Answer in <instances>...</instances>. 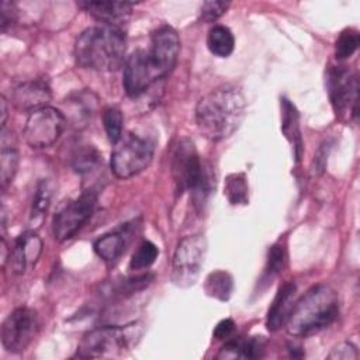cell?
Masks as SVG:
<instances>
[{"label":"cell","instance_id":"cell-1","mask_svg":"<svg viewBox=\"0 0 360 360\" xmlns=\"http://www.w3.org/2000/svg\"><path fill=\"white\" fill-rule=\"evenodd\" d=\"M245 97L233 86H221L202 96L195 107V122L210 141H224L239 127L245 115Z\"/></svg>","mask_w":360,"mask_h":360},{"label":"cell","instance_id":"cell-2","mask_svg":"<svg viewBox=\"0 0 360 360\" xmlns=\"http://www.w3.org/2000/svg\"><path fill=\"white\" fill-rule=\"evenodd\" d=\"M127 38L122 28L96 25L86 28L75 42L77 66L97 72H112L124 63Z\"/></svg>","mask_w":360,"mask_h":360},{"label":"cell","instance_id":"cell-3","mask_svg":"<svg viewBox=\"0 0 360 360\" xmlns=\"http://www.w3.org/2000/svg\"><path fill=\"white\" fill-rule=\"evenodd\" d=\"M339 315L336 292L326 284L309 288L292 307L285 323L294 338H308L328 328Z\"/></svg>","mask_w":360,"mask_h":360},{"label":"cell","instance_id":"cell-4","mask_svg":"<svg viewBox=\"0 0 360 360\" xmlns=\"http://www.w3.org/2000/svg\"><path fill=\"white\" fill-rule=\"evenodd\" d=\"M172 174L176 184V190L181 194L190 191L198 202H202L214 187V177L207 167L193 143L191 139L183 138L176 145L172 162Z\"/></svg>","mask_w":360,"mask_h":360},{"label":"cell","instance_id":"cell-5","mask_svg":"<svg viewBox=\"0 0 360 360\" xmlns=\"http://www.w3.org/2000/svg\"><path fill=\"white\" fill-rule=\"evenodd\" d=\"M142 325L132 322L125 326H100L83 335L79 345L80 357L104 359L124 356L142 336Z\"/></svg>","mask_w":360,"mask_h":360},{"label":"cell","instance_id":"cell-6","mask_svg":"<svg viewBox=\"0 0 360 360\" xmlns=\"http://www.w3.org/2000/svg\"><path fill=\"white\" fill-rule=\"evenodd\" d=\"M153 143L136 134L124 135L114 146L110 167L115 177L129 179L143 172L153 159Z\"/></svg>","mask_w":360,"mask_h":360},{"label":"cell","instance_id":"cell-7","mask_svg":"<svg viewBox=\"0 0 360 360\" xmlns=\"http://www.w3.org/2000/svg\"><path fill=\"white\" fill-rule=\"evenodd\" d=\"M207 252V240L202 235L183 238L174 250L172 260V280L179 287H190L195 283Z\"/></svg>","mask_w":360,"mask_h":360},{"label":"cell","instance_id":"cell-8","mask_svg":"<svg viewBox=\"0 0 360 360\" xmlns=\"http://www.w3.org/2000/svg\"><path fill=\"white\" fill-rule=\"evenodd\" d=\"M97 191L94 188L84 190L79 197L68 201L52 219V233L58 242H65L76 235V232L89 221L96 204Z\"/></svg>","mask_w":360,"mask_h":360},{"label":"cell","instance_id":"cell-9","mask_svg":"<svg viewBox=\"0 0 360 360\" xmlns=\"http://www.w3.org/2000/svg\"><path fill=\"white\" fill-rule=\"evenodd\" d=\"M65 127V115L59 110L46 105L30 112L22 135L31 148L42 149L52 146L60 138Z\"/></svg>","mask_w":360,"mask_h":360},{"label":"cell","instance_id":"cell-10","mask_svg":"<svg viewBox=\"0 0 360 360\" xmlns=\"http://www.w3.org/2000/svg\"><path fill=\"white\" fill-rule=\"evenodd\" d=\"M39 330L37 311L20 307L11 311L1 323V345L10 353L24 352Z\"/></svg>","mask_w":360,"mask_h":360},{"label":"cell","instance_id":"cell-11","mask_svg":"<svg viewBox=\"0 0 360 360\" xmlns=\"http://www.w3.org/2000/svg\"><path fill=\"white\" fill-rule=\"evenodd\" d=\"M180 52V38L174 28L163 25L150 38V45L145 51L146 62L156 80L167 76L176 66Z\"/></svg>","mask_w":360,"mask_h":360},{"label":"cell","instance_id":"cell-12","mask_svg":"<svg viewBox=\"0 0 360 360\" xmlns=\"http://www.w3.org/2000/svg\"><path fill=\"white\" fill-rule=\"evenodd\" d=\"M326 87L330 104L336 115H357L359 79L354 72L346 66H330L326 73Z\"/></svg>","mask_w":360,"mask_h":360},{"label":"cell","instance_id":"cell-13","mask_svg":"<svg viewBox=\"0 0 360 360\" xmlns=\"http://www.w3.org/2000/svg\"><path fill=\"white\" fill-rule=\"evenodd\" d=\"M155 82L156 80L145 59V49L134 51L124 62L122 86L125 93L129 97H138Z\"/></svg>","mask_w":360,"mask_h":360},{"label":"cell","instance_id":"cell-14","mask_svg":"<svg viewBox=\"0 0 360 360\" xmlns=\"http://www.w3.org/2000/svg\"><path fill=\"white\" fill-rule=\"evenodd\" d=\"M42 239L34 231L22 232L14 242L10 250L8 262L13 273L24 274L27 270L32 269L42 253Z\"/></svg>","mask_w":360,"mask_h":360},{"label":"cell","instance_id":"cell-15","mask_svg":"<svg viewBox=\"0 0 360 360\" xmlns=\"http://www.w3.org/2000/svg\"><path fill=\"white\" fill-rule=\"evenodd\" d=\"M52 93L46 80L32 79L20 83L13 91V104L20 111L32 112L44 108L51 101Z\"/></svg>","mask_w":360,"mask_h":360},{"label":"cell","instance_id":"cell-16","mask_svg":"<svg viewBox=\"0 0 360 360\" xmlns=\"http://www.w3.org/2000/svg\"><path fill=\"white\" fill-rule=\"evenodd\" d=\"M79 6L87 11L94 20L103 22V25H112L122 28L128 17L132 13V3L128 1H80Z\"/></svg>","mask_w":360,"mask_h":360},{"label":"cell","instance_id":"cell-17","mask_svg":"<svg viewBox=\"0 0 360 360\" xmlns=\"http://www.w3.org/2000/svg\"><path fill=\"white\" fill-rule=\"evenodd\" d=\"M295 292H297V285L292 281L284 283L278 288V291L273 300V304L269 308L267 319H266V326L270 332H276L287 323L288 316L295 304V301H294Z\"/></svg>","mask_w":360,"mask_h":360},{"label":"cell","instance_id":"cell-18","mask_svg":"<svg viewBox=\"0 0 360 360\" xmlns=\"http://www.w3.org/2000/svg\"><path fill=\"white\" fill-rule=\"evenodd\" d=\"M264 339L262 336L238 338L228 340L217 354V359H259L264 352Z\"/></svg>","mask_w":360,"mask_h":360},{"label":"cell","instance_id":"cell-19","mask_svg":"<svg viewBox=\"0 0 360 360\" xmlns=\"http://www.w3.org/2000/svg\"><path fill=\"white\" fill-rule=\"evenodd\" d=\"M1 153H0V179L1 188H6L14 179L18 169V149L11 131L1 128Z\"/></svg>","mask_w":360,"mask_h":360},{"label":"cell","instance_id":"cell-20","mask_svg":"<svg viewBox=\"0 0 360 360\" xmlns=\"http://www.w3.org/2000/svg\"><path fill=\"white\" fill-rule=\"evenodd\" d=\"M128 245V232L125 229H118L108 232L98 239H96L93 248L96 255L105 263L117 262L125 252Z\"/></svg>","mask_w":360,"mask_h":360},{"label":"cell","instance_id":"cell-21","mask_svg":"<svg viewBox=\"0 0 360 360\" xmlns=\"http://www.w3.org/2000/svg\"><path fill=\"white\" fill-rule=\"evenodd\" d=\"M207 46L210 52L219 58H228L235 48V38L225 25H214L207 35Z\"/></svg>","mask_w":360,"mask_h":360},{"label":"cell","instance_id":"cell-22","mask_svg":"<svg viewBox=\"0 0 360 360\" xmlns=\"http://www.w3.org/2000/svg\"><path fill=\"white\" fill-rule=\"evenodd\" d=\"M281 114H283V124L281 129L288 141L295 148V156L300 159L301 152V135H300V125H298V112L287 98H281Z\"/></svg>","mask_w":360,"mask_h":360},{"label":"cell","instance_id":"cell-23","mask_svg":"<svg viewBox=\"0 0 360 360\" xmlns=\"http://www.w3.org/2000/svg\"><path fill=\"white\" fill-rule=\"evenodd\" d=\"M53 187L52 183L48 179H41L37 186L31 201V210H30V219L31 221H41L45 212L48 211L51 205Z\"/></svg>","mask_w":360,"mask_h":360},{"label":"cell","instance_id":"cell-24","mask_svg":"<svg viewBox=\"0 0 360 360\" xmlns=\"http://www.w3.org/2000/svg\"><path fill=\"white\" fill-rule=\"evenodd\" d=\"M101 163L100 152L91 145L77 148L72 155V167L79 174H89Z\"/></svg>","mask_w":360,"mask_h":360},{"label":"cell","instance_id":"cell-25","mask_svg":"<svg viewBox=\"0 0 360 360\" xmlns=\"http://www.w3.org/2000/svg\"><path fill=\"white\" fill-rule=\"evenodd\" d=\"M233 281L226 271H214L205 280V291L210 297L226 301L231 297Z\"/></svg>","mask_w":360,"mask_h":360},{"label":"cell","instance_id":"cell-26","mask_svg":"<svg viewBox=\"0 0 360 360\" xmlns=\"http://www.w3.org/2000/svg\"><path fill=\"white\" fill-rule=\"evenodd\" d=\"M224 194L233 205L248 204V183L243 173H232L226 177Z\"/></svg>","mask_w":360,"mask_h":360},{"label":"cell","instance_id":"cell-27","mask_svg":"<svg viewBox=\"0 0 360 360\" xmlns=\"http://www.w3.org/2000/svg\"><path fill=\"white\" fill-rule=\"evenodd\" d=\"M159 255L158 246L150 240H143L138 249L134 252L131 260H129V269L131 270H142L152 266Z\"/></svg>","mask_w":360,"mask_h":360},{"label":"cell","instance_id":"cell-28","mask_svg":"<svg viewBox=\"0 0 360 360\" xmlns=\"http://www.w3.org/2000/svg\"><path fill=\"white\" fill-rule=\"evenodd\" d=\"M360 35L353 28H346L340 32L335 44V55L338 59H347L350 58L359 48Z\"/></svg>","mask_w":360,"mask_h":360},{"label":"cell","instance_id":"cell-29","mask_svg":"<svg viewBox=\"0 0 360 360\" xmlns=\"http://www.w3.org/2000/svg\"><path fill=\"white\" fill-rule=\"evenodd\" d=\"M122 122H124L122 112L118 108L110 107L104 111L103 124H104L107 138L112 145H115L122 138Z\"/></svg>","mask_w":360,"mask_h":360},{"label":"cell","instance_id":"cell-30","mask_svg":"<svg viewBox=\"0 0 360 360\" xmlns=\"http://www.w3.org/2000/svg\"><path fill=\"white\" fill-rule=\"evenodd\" d=\"M285 264V252L281 245H273L269 249L267 255V266H266V276L274 277L277 273H280L284 269Z\"/></svg>","mask_w":360,"mask_h":360},{"label":"cell","instance_id":"cell-31","mask_svg":"<svg viewBox=\"0 0 360 360\" xmlns=\"http://www.w3.org/2000/svg\"><path fill=\"white\" fill-rule=\"evenodd\" d=\"M229 4V1H204L200 10V17L205 22H212L226 13Z\"/></svg>","mask_w":360,"mask_h":360},{"label":"cell","instance_id":"cell-32","mask_svg":"<svg viewBox=\"0 0 360 360\" xmlns=\"http://www.w3.org/2000/svg\"><path fill=\"white\" fill-rule=\"evenodd\" d=\"M357 357H359L357 349L350 342H342L336 345L328 354V359H335V360H354Z\"/></svg>","mask_w":360,"mask_h":360},{"label":"cell","instance_id":"cell-33","mask_svg":"<svg viewBox=\"0 0 360 360\" xmlns=\"http://www.w3.org/2000/svg\"><path fill=\"white\" fill-rule=\"evenodd\" d=\"M15 14H17V10H15V6L10 1H1L0 4V27H1V31H6L8 25H11V22L15 20Z\"/></svg>","mask_w":360,"mask_h":360},{"label":"cell","instance_id":"cell-34","mask_svg":"<svg viewBox=\"0 0 360 360\" xmlns=\"http://www.w3.org/2000/svg\"><path fill=\"white\" fill-rule=\"evenodd\" d=\"M235 329V322L231 318L222 319L214 329V338L215 339H226L231 336V333Z\"/></svg>","mask_w":360,"mask_h":360},{"label":"cell","instance_id":"cell-35","mask_svg":"<svg viewBox=\"0 0 360 360\" xmlns=\"http://www.w3.org/2000/svg\"><path fill=\"white\" fill-rule=\"evenodd\" d=\"M0 105H1V128L6 127V120H7V103L4 96H1L0 98Z\"/></svg>","mask_w":360,"mask_h":360}]
</instances>
